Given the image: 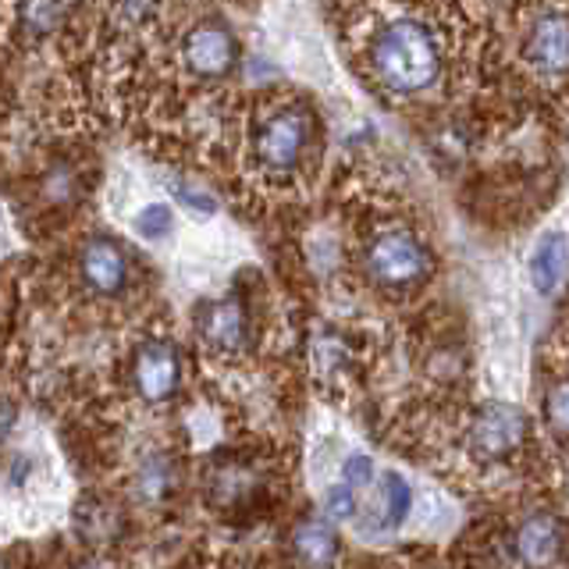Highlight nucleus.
I'll return each mask as SVG.
<instances>
[{"mask_svg": "<svg viewBox=\"0 0 569 569\" xmlns=\"http://www.w3.org/2000/svg\"><path fill=\"white\" fill-rule=\"evenodd\" d=\"M373 71L391 93H420L435 86L441 71V53L431 32L417 22H396L373 40Z\"/></svg>", "mask_w": 569, "mask_h": 569, "instance_id": "f257e3e1", "label": "nucleus"}, {"mask_svg": "<svg viewBox=\"0 0 569 569\" xmlns=\"http://www.w3.org/2000/svg\"><path fill=\"white\" fill-rule=\"evenodd\" d=\"M367 271L385 289H409L427 278L431 257L409 231H385L367 249Z\"/></svg>", "mask_w": 569, "mask_h": 569, "instance_id": "f03ea898", "label": "nucleus"}, {"mask_svg": "<svg viewBox=\"0 0 569 569\" xmlns=\"http://www.w3.org/2000/svg\"><path fill=\"white\" fill-rule=\"evenodd\" d=\"M310 124L302 111H281L263 124L257 136V157L271 174H289L299 168L302 153H307Z\"/></svg>", "mask_w": 569, "mask_h": 569, "instance_id": "7ed1b4c3", "label": "nucleus"}, {"mask_svg": "<svg viewBox=\"0 0 569 569\" xmlns=\"http://www.w3.org/2000/svg\"><path fill=\"white\" fill-rule=\"evenodd\" d=\"M523 438H527V417L523 409H516L509 402L485 406L470 423V449L488 459H502L516 452Z\"/></svg>", "mask_w": 569, "mask_h": 569, "instance_id": "20e7f679", "label": "nucleus"}, {"mask_svg": "<svg viewBox=\"0 0 569 569\" xmlns=\"http://www.w3.org/2000/svg\"><path fill=\"white\" fill-rule=\"evenodd\" d=\"M186 64L200 79H221L239 61V43L224 22H200L186 36Z\"/></svg>", "mask_w": 569, "mask_h": 569, "instance_id": "39448f33", "label": "nucleus"}, {"mask_svg": "<svg viewBox=\"0 0 569 569\" xmlns=\"http://www.w3.org/2000/svg\"><path fill=\"white\" fill-rule=\"evenodd\" d=\"M132 381L136 391L147 402H164L178 391V381H182V363H178V352L171 342H147L136 356L132 367Z\"/></svg>", "mask_w": 569, "mask_h": 569, "instance_id": "423d86ee", "label": "nucleus"}, {"mask_svg": "<svg viewBox=\"0 0 569 569\" xmlns=\"http://www.w3.org/2000/svg\"><path fill=\"white\" fill-rule=\"evenodd\" d=\"M82 281L100 296H118L129 284V257L114 239H89L82 246Z\"/></svg>", "mask_w": 569, "mask_h": 569, "instance_id": "0eeeda50", "label": "nucleus"}, {"mask_svg": "<svg viewBox=\"0 0 569 569\" xmlns=\"http://www.w3.org/2000/svg\"><path fill=\"white\" fill-rule=\"evenodd\" d=\"M200 338L213 352H239L249 338L246 310L239 299H218L200 310Z\"/></svg>", "mask_w": 569, "mask_h": 569, "instance_id": "6e6552de", "label": "nucleus"}, {"mask_svg": "<svg viewBox=\"0 0 569 569\" xmlns=\"http://www.w3.org/2000/svg\"><path fill=\"white\" fill-rule=\"evenodd\" d=\"M527 61L545 71V76H562L569 68V18L562 14H545L527 36Z\"/></svg>", "mask_w": 569, "mask_h": 569, "instance_id": "1a4fd4ad", "label": "nucleus"}, {"mask_svg": "<svg viewBox=\"0 0 569 569\" xmlns=\"http://www.w3.org/2000/svg\"><path fill=\"white\" fill-rule=\"evenodd\" d=\"M562 548V527L556 516L533 512L530 520L516 530V559L527 566H545L559 556Z\"/></svg>", "mask_w": 569, "mask_h": 569, "instance_id": "9d476101", "label": "nucleus"}, {"mask_svg": "<svg viewBox=\"0 0 569 569\" xmlns=\"http://www.w3.org/2000/svg\"><path fill=\"white\" fill-rule=\"evenodd\" d=\"M569 267V239L562 231L545 236L530 253V281L541 296H556Z\"/></svg>", "mask_w": 569, "mask_h": 569, "instance_id": "9b49d317", "label": "nucleus"}, {"mask_svg": "<svg viewBox=\"0 0 569 569\" xmlns=\"http://www.w3.org/2000/svg\"><path fill=\"white\" fill-rule=\"evenodd\" d=\"M292 551L307 566H331L338 556V538L325 520H302L292 533Z\"/></svg>", "mask_w": 569, "mask_h": 569, "instance_id": "f8f14e48", "label": "nucleus"}, {"mask_svg": "<svg viewBox=\"0 0 569 569\" xmlns=\"http://www.w3.org/2000/svg\"><path fill=\"white\" fill-rule=\"evenodd\" d=\"M409 509H413V491H409L406 477L399 473H385L381 477V488H378V530H396Z\"/></svg>", "mask_w": 569, "mask_h": 569, "instance_id": "ddd939ff", "label": "nucleus"}, {"mask_svg": "<svg viewBox=\"0 0 569 569\" xmlns=\"http://www.w3.org/2000/svg\"><path fill=\"white\" fill-rule=\"evenodd\" d=\"M64 4L61 0H18V29L29 40H47L61 26Z\"/></svg>", "mask_w": 569, "mask_h": 569, "instance_id": "4468645a", "label": "nucleus"}, {"mask_svg": "<svg viewBox=\"0 0 569 569\" xmlns=\"http://www.w3.org/2000/svg\"><path fill=\"white\" fill-rule=\"evenodd\" d=\"M174 462L168 456H150L142 459V467L136 473V495L142 502H164L174 488Z\"/></svg>", "mask_w": 569, "mask_h": 569, "instance_id": "2eb2a0df", "label": "nucleus"}, {"mask_svg": "<svg viewBox=\"0 0 569 569\" xmlns=\"http://www.w3.org/2000/svg\"><path fill=\"white\" fill-rule=\"evenodd\" d=\"M118 512L107 509L100 502H86L79 506V516H76V530L79 538L89 541V545H111L114 533H118Z\"/></svg>", "mask_w": 569, "mask_h": 569, "instance_id": "dca6fc26", "label": "nucleus"}, {"mask_svg": "<svg viewBox=\"0 0 569 569\" xmlns=\"http://www.w3.org/2000/svg\"><path fill=\"white\" fill-rule=\"evenodd\" d=\"M545 417L551 423V431L569 438V381H559L545 396Z\"/></svg>", "mask_w": 569, "mask_h": 569, "instance_id": "f3484780", "label": "nucleus"}, {"mask_svg": "<svg viewBox=\"0 0 569 569\" xmlns=\"http://www.w3.org/2000/svg\"><path fill=\"white\" fill-rule=\"evenodd\" d=\"M136 228H139V236H142V239H164V236H168V228H171V210H168L164 203L142 207V210H139V218H136Z\"/></svg>", "mask_w": 569, "mask_h": 569, "instance_id": "a211bd4d", "label": "nucleus"}, {"mask_svg": "<svg viewBox=\"0 0 569 569\" xmlns=\"http://www.w3.org/2000/svg\"><path fill=\"white\" fill-rule=\"evenodd\" d=\"M325 512L331 516V520H349V516H356V488L349 485V480L325 491Z\"/></svg>", "mask_w": 569, "mask_h": 569, "instance_id": "6ab92c4d", "label": "nucleus"}, {"mask_svg": "<svg viewBox=\"0 0 569 569\" xmlns=\"http://www.w3.org/2000/svg\"><path fill=\"white\" fill-rule=\"evenodd\" d=\"M43 196L50 203H68L71 196H76V171L58 164L47 178H43Z\"/></svg>", "mask_w": 569, "mask_h": 569, "instance_id": "aec40b11", "label": "nucleus"}, {"mask_svg": "<svg viewBox=\"0 0 569 569\" xmlns=\"http://www.w3.org/2000/svg\"><path fill=\"white\" fill-rule=\"evenodd\" d=\"M171 196L178 203H182L189 213H200V218H210V213H218V203H213V196L203 192V189H189L182 182H171Z\"/></svg>", "mask_w": 569, "mask_h": 569, "instance_id": "412c9836", "label": "nucleus"}, {"mask_svg": "<svg viewBox=\"0 0 569 569\" xmlns=\"http://www.w3.org/2000/svg\"><path fill=\"white\" fill-rule=\"evenodd\" d=\"M160 0H114V11L121 22H129V26H142V22H150L153 11H157Z\"/></svg>", "mask_w": 569, "mask_h": 569, "instance_id": "4be33fe9", "label": "nucleus"}, {"mask_svg": "<svg viewBox=\"0 0 569 569\" xmlns=\"http://www.w3.org/2000/svg\"><path fill=\"white\" fill-rule=\"evenodd\" d=\"M346 480L352 488H367L370 480H373V462H370V456H352V459H346Z\"/></svg>", "mask_w": 569, "mask_h": 569, "instance_id": "5701e85b", "label": "nucleus"}, {"mask_svg": "<svg viewBox=\"0 0 569 569\" xmlns=\"http://www.w3.org/2000/svg\"><path fill=\"white\" fill-rule=\"evenodd\" d=\"M26 477H29V462H26V456L8 459V488H18Z\"/></svg>", "mask_w": 569, "mask_h": 569, "instance_id": "b1692460", "label": "nucleus"}]
</instances>
